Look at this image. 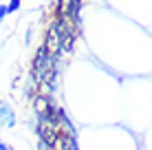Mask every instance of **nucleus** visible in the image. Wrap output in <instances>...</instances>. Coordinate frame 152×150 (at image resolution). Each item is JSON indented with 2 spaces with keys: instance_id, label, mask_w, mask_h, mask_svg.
<instances>
[{
  "instance_id": "nucleus-1",
  "label": "nucleus",
  "mask_w": 152,
  "mask_h": 150,
  "mask_svg": "<svg viewBox=\"0 0 152 150\" xmlns=\"http://www.w3.org/2000/svg\"><path fill=\"white\" fill-rule=\"evenodd\" d=\"M33 110H35V115H49V113L55 110V106H53V102H51L49 95L38 93V95L33 97Z\"/></svg>"
},
{
  "instance_id": "nucleus-2",
  "label": "nucleus",
  "mask_w": 152,
  "mask_h": 150,
  "mask_svg": "<svg viewBox=\"0 0 152 150\" xmlns=\"http://www.w3.org/2000/svg\"><path fill=\"white\" fill-rule=\"evenodd\" d=\"M0 124H2L4 128L15 126V115H13V108L9 104H0Z\"/></svg>"
},
{
  "instance_id": "nucleus-3",
  "label": "nucleus",
  "mask_w": 152,
  "mask_h": 150,
  "mask_svg": "<svg viewBox=\"0 0 152 150\" xmlns=\"http://www.w3.org/2000/svg\"><path fill=\"white\" fill-rule=\"evenodd\" d=\"M20 4H22V0H9L7 2V13H15L20 9Z\"/></svg>"
},
{
  "instance_id": "nucleus-4",
  "label": "nucleus",
  "mask_w": 152,
  "mask_h": 150,
  "mask_svg": "<svg viewBox=\"0 0 152 150\" xmlns=\"http://www.w3.org/2000/svg\"><path fill=\"white\" fill-rule=\"evenodd\" d=\"M7 15H9V13H7V4H0V22H2Z\"/></svg>"
},
{
  "instance_id": "nucleus-5",
  "label": "nucleus",
  "mask_w": 152,
  "mask_h": 150,
  "mask_svg": "<svg viewBox=\"0 0 152 150\" xmlns=\"http://www.w3.org/2000/svg\"><path fill=\"white\" fill-rule=\"evenodd\" d=\"M0 150H9V146H7V143L2 141V139H0Z\"/></svg>"
},
{
  "instance_id": "nucleus-6",
  "label": "nucleus",
  "mask_w": 152,
  "mask_h": 150,
  "mask_svg": "<svg viewBox=\"0 0 152 150\" xmlns=\"http://www.w3.org/2000/svg\"><path fill=\"white\" fill-rule=\"evenodd\" d=\"M0 104H2V100H0Z\"/></svg>"
}]
</instances>
